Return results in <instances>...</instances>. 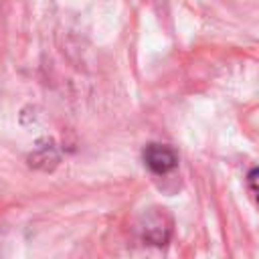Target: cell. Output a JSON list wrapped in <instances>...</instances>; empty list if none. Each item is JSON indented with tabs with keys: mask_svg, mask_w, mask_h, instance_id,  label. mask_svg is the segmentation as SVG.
Here are the masks:
<instances>
[{
	"mask_svg": "<svg viewBox=\"0 0 259 259\" xmlns=\"http://www.w3.org/2000/svg\"><path fill=\"white\" fill-rule=\"evenodd\" d=\"M144 162L154 174H168L178 166V156L170 146L148 144L144 150Z\"/></svg>",
	"mask_w": 259,
	"mask_h": 259,
	"instance_id": "cell-2",
	"label": "cell"
},
{
	"mask_svg": "<svg viewBox=\"0 0 259 259\" xmlns=\"http://www.w3.org/2000/svg\"><path fill=\"white\" fill-rule=\"evenodd\" d=\"M142 237L154 245H166L172 233V219L164 208H152L148 214H144L142 221Z\"/></svg>",
	"mask_w": 259,
	"mask_h": 259,
	"instance_id": "cell-1",
	"label": "cell"
},
{
	"mask_svg": "<svg viewBox=\"0 0 259 259\" xmlns=\"http://www.w3.org/2000/svg\"><path fill=\"white\" fill-rule=\"evenodd\" d=\"M247 188H249V194L253 196V200L259 204V168H253L247 174Z\"/></svg>",
	"mask_w": 259,
	"mask_h": 259,
	"instance_id": "cell-3",
	"label": "cell"
}]
</instances>
